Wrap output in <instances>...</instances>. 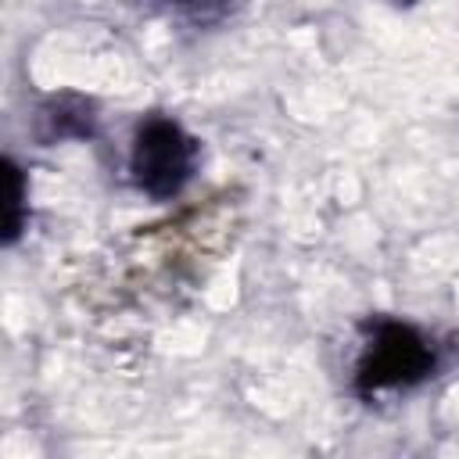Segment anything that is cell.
<instances>
[{
    "mask_svg": "<svg viewBox=\"0 0 459 459\" xmlns=\"http://www.w3.org/2000/svg\"><path fill=\"white\" fill-rule=\"evenodd\" d=\"M445 366V348L437 337L409 319L373 316L362 323V348L355 359L351 387L362 398L384 391H409L437 377Z\"/></svg>",
    "mask_w": 459,
    "mask_h": 459,
    "instance_id": "6da1fadb",
    "label": "cell"
},
{
    "mask_svg": "<svg viewBox=\"0 0 459 459\" xmlns=\"http://www.w3.org/2000/svg\"><path fill=\"white\" fill-rule=\"evenodd\" d=\"M201 143L172 115L151 111L129 136V179L151 201H172L197 172Z\"/></svg>",
    "mask_w": 459,
    "mask_h": 459,
    "instance_id": "7a4b0ae2",
    "label": "cell"
},
{
    "mask_svg": "<svg viewBox=\"0 0 459 459\" xmlns=\"http://www.w3.org/2000/svg\"><path fill=\"white\" fill-rule=\"evenodd\" d=\"M32 133L47 147L61 140H90L97 133V104L82 93H50L32 115Z\"/></svg>",
    "mask_w": 459,
    "mask_h": 459,
    "instance_id": "3957f363",
    "label": "cell"
},
{
    "mask_svg": "<svg viewBox=\"0 0 459 459\" xmlns=\"http://www.w3.org/2000/svg\"><path fill=\"white\" fill-rule=\"evenodd\" d=\"M4 169H7V204H4V233H0V240H4V247H11L22 237L25 222H29V183H25V172H22V165L14 158H7Z\"/></svg>",
    "mask_w": 459,
    "mask_h": 459,
    "instance_id": "277c9868",
    "label": "cell"
},
{
    "mask_svg": "<svg viewBox=\"0 0 459 459\" xmlns=\"http://www.w3.org/2000/svg\"><path fill=\"white\" fill-rule=\"evenodd\" d=\"M176 14H183V18H190V22H212V18H219L222 11H226V4L230 0H165Z\"/></svg>",
    "mask_w": 459,
    "mask_h": 459,
    "instance_id": "5b68a950",
    "label": "cell"
},
{
    "mask_svg": "<svg viewBox=\"0 0 459 459\" xmlns=\"http://www.w3.org/2000/svg\"><path fill=\"white\" fill-rule=\"evenodd\" d=\"M394 4H402V7H409V4H416V0H394Z\"/></svg>",
    "mask_w": 459,
    "mask_h": 459,
    "instance_id": "8992f818",
    "label": "cell"
}]
</instances>
